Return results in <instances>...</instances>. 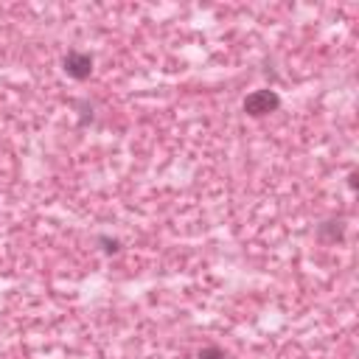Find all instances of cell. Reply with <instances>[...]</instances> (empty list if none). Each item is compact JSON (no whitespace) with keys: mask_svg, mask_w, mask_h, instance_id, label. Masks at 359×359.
<instances>
[{"mask_svg":"<svg viewBox=\"0 0 359 359\" xmlns=\"http://www.w3.org/2000/svg\"><path fill=\"white\" fill-rule=\"evenodd\" d=\"M99 244H101V250H104L107 256H115V253H121V242H118V239H110V236H99Z\"/></svg>","mask_w":359,"mask_h":359,"instance_id":"5b68a950","label":"cell"},{"mask_svg":"<svg viewBox=\"0 0 359 359\" xmlns=\"http://www.w3.org/2000/svg\"><path fill=\"white\" fill-rule=\"evenodd\" d=\"M62 70H65L70 79L85 82V79L93 76V56L87 51H67L62 56Z\"/></svg>","mask_w":359,"mask_h":359,"instance_id":"7a4b0ae2","label":"cell"},{"mask_svg":"<svg viewBox=\"0 0 359 359\" xmlns=\"http://www.w3.org/2000/svg\"><path fill=\"white\" fill-rule=\"evenodd\" d=\"M345 239V222L342 219H326L323 225H317V242L320 244H337Z\"/></svg>","mask_w":359,"mask_h":359,"instance_id":"3957f363","label":"cell"},{"mask_svg":"<svg viewBox=\"0 0 359 359\" xmlns=\"http://www.w3.org/2000/svg\"><path fill=\"white\" fill-rule=\"evenodd\" d=\"M356 177H359L356 172H351V174H348V188H351V191H356Z\"/></svg>","mask_w":359,"mask_h":359,"instance_id":"8992f818","label":"cell"},{"mask_svg":"<svg viewBox=\"0 0 359 359\" xmlns=\"http://www.w3.org/2000/svg\"><path fill=\"white\" fill-rule=\"evenodd\" d=\"M197 359H228V353L219 345H205V348H199Z\"/></svg>","mask_w":359,"mask_h":359,"instance_id":"277c9868","label":"cell"},{"mask_svg":"<svg viewBox=\"0 0 359 359\" xmlns=\"http://www.w3.org/2000/svg\"><path fill=\"white\" fill-rule=\"evenodd\" d=\"M278 107H281V96H278L275 90H269V87L253 90V93L244 99V104H242V110H244L250 118H264V115L275 112Z\"/></svg>","mask_w":359,"mask_h":359,"instance_id":"6da1fadb","label":"cell"}]
</instances>
